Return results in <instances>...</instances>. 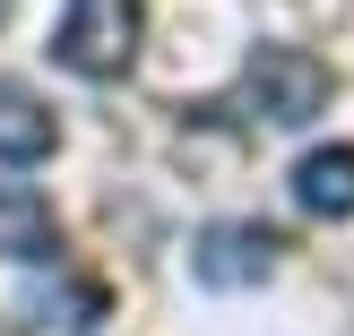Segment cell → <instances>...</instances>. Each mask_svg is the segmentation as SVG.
<instances>
[{"instance_id": "cell-5", "label": "cell", "mask_w": 354, "mask_h": 336, "mask_svg": "<svg viewBox=\"0 0 354 336\" xmlns=\"http://www.w3.org/2000/svg\"><path fill=\"white\" fill-rule=\"evenodd\" d=\"M294 199L311 216H354V147H320L294 164Z\"/></svg>"}, {"instance_id": "cell-3", "label": "cell", "mask_w": 354, "mask_h": 336, "mask_svg": "<svg viewBox=\"0 0 354 336\" xmlns=\"http://www.w3.org/2000/svg\"><path fill=\"white\" fill-rule=\"evenodd\" d=\"M268 268H277V233H268V224H207V233L190 241V276L216 285V293L259 285Z\"/></svg>"}, {"instance_id": "cell-1", "label": "cell", "mask_w": 354, "mask_h": 336, "mask_svg": "<svg viewBox=\"0 0 354 336\" xmlns=\"http://www.w3.org/2000/svg\"><path fill=\"white\" fill-rule=\"evenodd\" d=\"M320 103H328V69L311 61V52H294V43H259L225 112H242V121H268V130H294V121H311Z\"/></svg>"}, {"instance_id": "cell-2", "label": "cell", "mask_w": 354, "mask_h": 336, "mask_svg": "<svg viewBox=\"0 0 354 336\" xmlns=\"http://www.w3.org/2000/svg\"><path fill=\"white\" fill-rule=\"evenodd\" d=\"M138 0H69L61 34H52V61L78 69V78H121L138 61Z\"/></svg>"}, {"instance_id": "cell-6", "label": "cell", "mask_w": 354, "mask_h": 336, "mask_svg": "<svg viewBox=\"0 0 354 336\" xmlns=\"http://www.w3.org/2000/svg\"><path fill=\"white\" fill-rule=\"evenodd\" d=\"M0 259H52V207L26 181H0Z\"/></svg>"}, {"instance_id": "cell-4", "label": "cell", "mask_w": 354, "mask_h": 336, "mask_svg": "<svg viewBox=\"0 0 354 336\" xmlns=\"http://www.w3.org/2000/svg\"><path fill=\"white\" fill-rule=\"evenodd\" d=\"M52 138H61V130H52V112L26 95V86L0 78V164H44Z\"/></svg>"}, {"instance_id": "cell-7", "label": "cell", "mask_w": 354, "mask_h": 336, "mask_svg": "<svg viewBox=\"0 0 354 336\" xmlns=\"http://www.w3.org/2000/svg\"><path fill=\"white\" fill-rule=\"evenodd\" d=\"M0 17H9V0H0Z\"/></svg>"}]
</instances>
